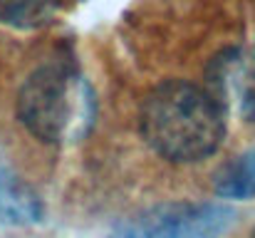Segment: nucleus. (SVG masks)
<instances>
[{
	"label": "nucleus",
	"mask_w": 255,
	"mask_h": 238,
	"mask_svg": "<svg viewBox=\"0 0 255 238\" xmlns=\"http://www.w3.org/2000/svg\"><path fill=\"white\" fill-rule=\"evenodd\" d=\"M139 129L144 142L161 159L171 164H196L221 149L226 114L203 87L169 79L146 94Z\"/></svg>",
	"instance_id": "nucleus-1"
},
{
	"label": "nucleus",
	"mask_w": 255,
	"mask_h": 238,
	"mask_svg": "<svg viewBox=\"0 0 255 238\" xmlns=\"http://www.w3.org/2000/svg\"><path fill=\"white\" fill-rule=\"evenodd\" d=\"M15 109L37 142H77L94 119V92L72 62L52 60L27 75Z\"/></svg>",
	"instance_id": "nucleus-2"
},
{
	"label": "nucleus",
	"mask_w": 255,
	"mask_h": 238,
	"mask_svg": "<svg viewBox=\"0 0 255 238\" xmlns=\"http://www.w3.org/2000/svg\"><path fill=\"white\" fill-rule=\"evenodd\" d=\"M236 221V211L213 201H171L124 219L109 238H216Z\"/></svg>",
	"instance_id": "nucleus-3"
},
{
	"label": "nucleus",
	"mask_w": 255,
	"mask_h": 238,
	"mask_svg": "<svg viewBox=\"0 0 255 238\" xmlns=\"http://www.w3.org/2000/svg\"><path fill=\"white\" fill-rule=\"evenodd\" d=\"M203 89L226 117L236 114L255 124V47H228L218 52L206 70Z\"/></svg>",
	"instance_id": "nucleus-4"
},
{
	"label": "nucleus",
	"mask_w": 255,
	"mask_h": 238,
	"mask_svg": "<svg viewBox=\"0 0 255 238\" xmlns=\"http://www.w3.org/2000/svg\"><path fill=\"white\" fill-rule=\"evenodd\" d=\"M42 219V204L37 194L10 171H0V221L5 224H35Z\"/></svg>",
	"instance_id": "nucleus-5"
},
{
	"label": "nucleus",
	"mask_w": 255,
	"mask_h": 238,
	"mask_svg": "<svg viewBox=\"0 0 255 238\" xmlns=\"http://www.w3.org/2000/svg\"><path fill=\"white\" fill-rule=\"evenodd\" d=\"M213 191L233 201L255 199V147L226 161L213 174Z\"/></svg>",
	"instance_id": "nucleus-6"
},
{
	"label": "nucleus",
	"mask_w": 255,
	"mask_h": 238,
	"mask_svg": "<svg viewBox=\"0 0 255 238\" xmlns=\"http://www.w3.org/2000/svg\"><path fill=\"white\" fill-rule=\"evenodd\" d=\"M60 7V0H0V22L17 30L47 25Z\"/></svg>",
	"instance_id": "nucleus-7"
},
{
	"label": "nucleus",
	"mask_w": 255,
	"mask_h": 238,
	"mask_svg": "<svg viewBox=\"0 0 255 238\" xmlns=\"http://www.w3.org/2000/svg\"><path fill=\"white\" fill-rule=\"evenodd\" d=\"M251 238H255V231H253V234H251Z\"/></svg>",
	"instance_id": "nucleus-8"
}]
</instances>
